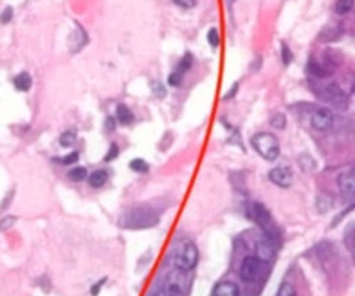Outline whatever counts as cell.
Here are the masks:
<instances>
[{
  "instance_id": "1",
  "label": "cell",
  "mask_w": 355,
  "mask_h": 296,
  "mask_svg": "<svg viewBox=\"0 0 355 296\" xmlns=\"http://www.w3.org/2000/svg\"><path fill=\"white\" fill-rule=\"evenodd\" d=\"M159 224V211L150 206H135L124 211L119 219V226L126 229H145Z\"/></svg>"
},
{
  "instance_id": "2",
  "label": "cell",
  "mask_w": 355,
  "mask_h": 296,
  "mask_svg": "<svg viewBox=\"0 0 355 296\" xmlns=\"http://www.w3.org/2000/svg\"><path fill=\"white\" fill-rule=\"evenodd\" d=\"M251 145L253 148L265 159V161H276L279 155V141L274 138L272 134L260 132L254 134L253 139H251Z\"/></svg>"
},
{
  "instance_id": "3",
  "label": "cell",
  "mask_w": 355,
  "mask_h": 296,
  "mask_svg": "<svg viewBox=\"0 0 355 296\" xmlns=\"http://www.w3.org/2000/svg\"><path fill=\"white\" fill-rule=\"evenodd\" d=\"M198 262V249L197 244L191 241H184L179 246L175 253V264L180 271H191Z\"/></svg>"
},
{
  "instance_id": "4",
  "label": "cell",
  "mask_w": 355,
  "mask_h": 296,
  "mask_svg": "<svg viewBox=\"0 0 355 296\" xmlns=\"http://www.w3.org/2000/svg\"><path fill=\"white\" fill-rule=\"evenodd\" d=\"M310 125L314 129L319 130V132H326V130L334 125V112L330 110L328 107H316L312 110V116H310Z\"/></svg>"
},
{
  "instance_id": "5",
  "label": "cell",
  "mask_w": 355,
  "mask_h": 296,
  "mask_svg": "<svg viewBox=\"0 0 355 296\" xmlns=\"http://www.w3.org/2000/svg\"><path fill=\"white\" fill-rule=\"evenodd\" d=\"M240 275L245 282H254L261 275V260L254 255L245 257L242 260V266H240Z\"/></svg>"
},
{
  "instance_id": "6",
  "label": "cell",
  "mask_w": 355,
  "mask_h": 296,
  "mask_svg": "<svg viewBox=\"0 0 355 296\" xmlns=\"http://www.w3.org/2000/svg\"><path fill=\"white\" fill-rule=\"evenodd\" d=\"M269 181L279 188H291L292 183H294V177H292V172L287 166H276L269 172Z\"/></svg>"
},
{
  "instance_id": "7",
  "label": "cell",
  "mask_w": 355,
  "mask_h": 296,
  "mask_svg": "<svg viewBox=\"0 0 355 296\" xmlns=\"http://www.w3.org/2000/svg\"><path fill=\"white\" fill-rule=\"evenodd\" d=\"M249 215H251V219H253L258 226L263 227V229H267V227L270 226V222H272L269 210H267L261 202H253V204L249 206Z\"/></svg>"
},
{
  "instance_id": "8",
  "label": "cell",
  "mask_w": 355,
  "mask_h": 296,
  "mask_svg": "<svg viewBox=\"0 0 355 296\" xmlns=\"http://www.w3.org/2000/svg\"><path fill=\"white\" fill-rule=\"evenodd\" d=\"M211 296H240V289L235 282H229V280H224L219 282L213 287V294Z\"/></svg>"
},
{
  "instance_id": "9",
  "label": "cell",
  "mask_w": 355,
  "mask_h": 296,
  "mask_svg": "<svg viewBox=\"0 0 355 296\" xmlns=\"http://www.w3.org/2000/svg\"><path fill=\"white\" fill-rule=\"evenodd\" d=\"M355 173L353 170H348L346 173H342V175H339V186H341V190L344 193H346L348 197H351L355 193Z\"/></svg>"
},
{
  "instance_id": "10",
  "label": "cell",
  "mask_w": 355,
  "mask_h": 296,
  "mask_svg": "<svg viewBox=\"0 0 355 296\" xmlns=\"http://www.w3.org/2000/svg\"><path fill=\"white\" fill-rule=\"evenodd\" d=\"M116 120L119 125H132L135 116H133V112L130 110L126 105H117V110H116Z\"/></svg>"
},
{
  "instance_id": "11",
  "label": "cell",
  "mask_w": 355,
  "mask_h": 296,
  "mask_svg": "<svg viewBox=\"0 0 355 296\" xmlns=\"http://www.w3.org/2000/svg\"><path fill=\"white\" fill-rule=\"evenodd\" d=\"M87 181H89V185L92 186V188H101L108 181V172L107 170H96V172H92L87 177Z\"/></svg>"
},
{
  "instance_id": "12",
  "label": "cell",
  "mask_w": 355,
  "mask_h": 296,
  "mask_svg": "<svg viewBox=\"0 0 355 296\" xmlns=\"http://www.w3.org/2000/svg\"><path fill=\"white\" fill-rule=\"evenodd\" d=\"M256 257L260 258L261 262H265V260H270L272 258V255H274V248H272V244H270L269 241H263V242H258V246H256Z\"/></svg>"
},
{
  "instance_id": "13",
  "label": "cell",
  "mask_w": 355,
  "mask_h": 296,
  "mask_svg": "<svg viewBox=\"0 0 355 296\" xmlns=\"http://www.w3.org/2000/svg\"><path fill=\"white\" fill-rule=\"evenodd\" d=\"M13 85H15V89L20 90V92H27V90L31 89V85H33V80H31V76L27 73H20L18 76H15Z\"/></svg>"
},
{
  "instance_id": "14",
  "label": "cell",
  "mask_w": 355,
  "mask_h": 296,
  "mask_svg": "<svg viewBox=\"0 0 355 296\" xmlns=\"http://www.w3.org/2000/svg\"><path fill=\"white\" fill-rule=\"evenodd\" d=\"M270 127L276 130H283L285 127H287V116L285 114H281V112H276V114H272V117L269 120Z\"/></svg>"
},
{
  "instance_id": "15",
  "label": "cell",
  "mask_w": 355,
  "mask_h": 296,
  "mask_svg": "<svg viewBox=\"0 0 355 296\" xmlns=\"http://www.w3.org/2000/svg\"><path fill=\"white\" fill-rule=\"evenodd\" d=\"M325 96L328 99H332V101H341V99H344V94H342V89H339L337 85H328L325 89Z\"/></svg>"
},
{
  "instance_id": "16",
  "label": "cell",
  "mask_w": 355,
  "mask_h": 296,
  "mask_svg": "<svg viewBox=\"0 0 355 296\" xmlns=\"http://www.w3.org/2000/svg\"><path fill=\"white\" fill-rule=\"evenodd\" d=\"M332 204H334V199L330 197V195H319L316 201V206H317V211H319V213L328 211L330 208H332Z\"/></svg>"
},
{
  "instance_id": "17",
  "label": "cell",
  "mask_w": 355,
  "mask_h": 296,
  "mask_svg": "<svg viewBox=\"0 0 355 296\" xmlns=\"http://www.w3.org/2000/svg\"><path fill=\"white\" fill-rule=\"evenodd\" d=\"M87 177H89V173H87V168H83V166H74L73 170L68 172V179L74 181V183H82Z\"/></svg>"
},
{
  "instance_id": "18",
  "label": "cell",
  "mask_w": 355,
  "mask_h": 296,
  "mask_svg": "<svg viewBox=\"0 0 355 296\" xmlns=\"http://www.w3.org/2000/svg\"><path fill=\"white\" fill-rule=\"evenodd\" d=\"M353 2L355 0H337L335 2V13L337 15H348L353 9Z\"/></svg>"
},
{
  "instance_id": "19",
  "label": "cell",
  "mask_w": 355,
  "mask_h": 296,
  "mask_svg": "<svg viewBox=\"0 0 355 296\" xmlns=\"http://www.w3.org/2000/svg\"><path fill=\"white\" fill-rule=\"evenodd\" d=\"M276 296H298V292H296V287L291 282H281L279 283Z\"/></svg>"
},
{
  "instance_id": "20",
  "label": "cell",
  "mask_w": 355,
  "mask_h": 296,
  "mask_svg": "<svg viewBox=\"0 0 355 296\" xmlns=\"http://www.w3.org/2000/svg\"><path fill=\"white\" fill-rule=\"evenodd\" d=\"M307 69H308V73L312 74V76H316V78H326V74H328V71L323 69V67L317 64V62H310Z\"/></svg>"
},
{
  "instance_id": "21",
  "label": "cell",
  "mask_w": 355,
  "mask_h": 296,
  "mask_svg": "<svg viewBox=\"0 0 355 296\" xmlns=\"http://www.w3.org/2000/svg\"><path fill=\"white\" fill-rule=\"evenodd\" d=\"M74 143H76V132H74V130H65L60 136V145L65 146V148L74 145Z\"/></svg>"
},
{
  "instance_id": "22",
  "label": "cell",
  "mask_w": 355,
  "mask_h": 296,
  "mask_svg": "<svg viewBox=\"0 0 355 296\" xmlns=\"http://www.w3.org/2000/svg\"><path fill=\"white\" fill-rule=\"evenodd\" d=\"M130 168H132L133 172H139V173H146L150 170V164L146 163L145 159H133L132 163H130Z\"/></svg>"
},
{
  "instance_id": "23",
  "label": "cell",
  "mask_w": 355,
  "mask_h": 296,
  "mask_svg": "<svg viewBox=\"0 0 355 296\" xmlns=\"http://www.w3.org/2000/svg\"><path fill=\"white\" fill-rule=\"evenodd\" d=\"M191 65H193V56L189 54V52H186V54L182 56V60H180V64H179V69H177V73L184 74L188 69H191Z\"/></svg>"
},
{
  "instance_id": "24",
  "label": "cell",
  "mask_w": 355,
  "mask_h": 296,
  "mask_svg": "<svg viewBox=\"0 0 355 296\" xmlns=\"http://www.w3.org/2000/svg\"><path fill=\"white\" fill-rule=\"evenodd\" d=\"M78 159H80V154L78 152H73V154H68V155H65V157H56L54 159V163H58V164H73V163H78Z\"/></svg>"
},
{
  "instance_id": "25",
  "label": "cell",
  "mask_w": 355,
  "mask_h": 296,
  "mask_svg": "<svg viewBox=\"0 0 355 296\" xmlns=\"http://www.w3.org/2000/svg\"><path fill=\"white\" fill-rule=\"evenodd\" d=\"M207 42H209L211 47H219L220 45V35H219V29H217V27L207 31Z\"/></svg>"
},
{
  "instance_id": "26",
  "label": "cell",
  "mask_w": 355,
  "mask_h": 296,
  "mask_svg": "<svg viewBox=\"0 0 355 296\" xmlns=\"http://www.w3.org/2000/svg\"><path fill=\"white\" fill-rule=\"evenodd\" d=\"M17 222V217L15 215H8L4 219H0V231H8L9 227H13Z\"/></svg>"
},
{
  "instance_id": "27",
  "label": "cell",
  "mask_w": 355,
  "mask_h": 296,
  "mask_svg": "<svg viewBox=\"0 0 355 296\" xmlns=\"http://www.w3.org/2000/svg\"><path fill=\"white\" fill-rule=\"evenodd\" d=\"M119 155V146L117 145H110V148H108V152H107V155L103 157V161L105 163H110V161H114V159Z\"/></svg>"
},
{
  "instance_id": "28",
  "label": "cell",
  "mask_w": 355,
  "mask_h": 296,
  "mask_svg": "<svg viewBox=\"0 0 355 296\" xmlns=\"http://www.w3.org/2000/svg\"><path fill=\"white\" fill-rule=\"evenodd\" d=\"M281 60H283V65H291V62H292V52L287 43H281Z\"/></svg>"
},
{
  "instance_id": "29",
  "label": "cell",
  "mask_w": 355,
  "mask_h": 296,
  "mask_svg": "<svg viewBox=\"0 0 355 296\" xmlns=\"http://www.w3.org/2000/svg\"><path fill=\"white\" fill-rule=\"evenodd\" d=\"M180 83H182V74L180 73H171L170 76H168V85H171V87H179Z\"/></svg>"
},
{
  "instance_id": "30",
  "label": "cell",
  "mask_w": 355,
  "mask_h": 296,
  "mask_svg": "<svg viewBox=\"0 0 355 296\" xmlns=\"http://www.w3.org/2000/svg\"><path fill=\"white\" fill-rule=\"evenodd\" d=\"M11 18H13V8H4V11L0 13V24H9L11 22Z\"/></svg>"
},
{
  "instance_id": "31",
  "label": "cell",
  "mask_w": 355,
  "mask_h": 296,
  "mask_svg": "<svg viewBox=\"0 0 355 296\" xmlns=\"http://www.w3.org/2000/svg\"><path fill=\"white\" fill-rule=\"evenodd\" d=\"M152 94H155L157 98H164V85L163 83H159V82H154L152 83Z\"/></svg>"
},
{
  "instance_id": "32",
  "label": "cell",
  "mask_w": 355,
  "mask_h": 296,
  "mask_svg": "<svg viewBox=\"0 0 355 296\" xmlns=\"http://www.w3.org/2000/svg\"><path fill=\"white\" fill-rule=\"evenodd\" d=\"M173 4L179 6V8H182V9H191V8H195L197 0H173Z\"/></svg>"
},
{
  "instance_id": "33",
  "label": "cell",
  "mask_w": 355,
  "mask_h": 296,
  "mask_svg": "<svg viewBox=\"0 0 355 296\" xmlns=\"http://www.w3.org/2000/svg\"><path fill=\"white\" fill-rule=\"evenodd\" d=\"M105 282H107V278H101L98 283H96V285H92V289H90V294H92V296H98L99 291H101V287L105 285Z\"/></svg>"
},
{
  "instance_id": "34",
  "label": "cell",
  "mask_w": 355,
  "mask_h": 296,
  "mask_svg": "<svg viewBox=\"0 0 355 296\" xmlns=\"http://www.w3.org/2000/svg\"><path fill=\"white\" fill-rule=\"evenodd\" d=\"M238 89H240V83H233V87L229 89V92L224 96V99H233L236 96V92H238Z\"/></svg>"
},
{
  "instance_id": "35",
  "label": "cell",
  "mask_w": 355,
  "mask_h": 296,
  "mask_svg": "<svg viewBox=\"0 0 355 296\" xmlns=\"http://www.w3.org/2000/svg\"><path fill=\"white\" fill-rule=\"evenodd\" d=\"M11 199H13V192L9 193L8 197H6V199H4V201H2V204H0V210H6V208H8V201H9V202H11Z\"/></svg>"
},
{
  "instance_id": "36",
  "label": "cell",
  "mask_w": 355,
  "mask_h": 296,
  "mask_svg": "<svg viewBox=\"0 0 355 296\" xmlns=\"http://www.w3.org/2000/svg\"><path fill=\"white\" fill-rule=\"evenodd\" d=\"M107 127H108V129H114V117H108V121H107Z\"/></svg>"
},
{
  "instance_id": "37",
  "label": "cell",
  "mask_w": 355,
  "mask_h": 296,
  "mask_svg": "<svg viewBox=\"0 0 355 296\" xmlns=\"http://www.w3.org/2000/svg\"><path fill=\"white\" fill-rule=\"evenodd\" d=\"M235 2H236V0H227V4H229V6H233Z\"/></svg>"
}]
</instances>
